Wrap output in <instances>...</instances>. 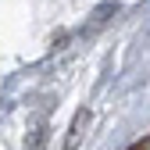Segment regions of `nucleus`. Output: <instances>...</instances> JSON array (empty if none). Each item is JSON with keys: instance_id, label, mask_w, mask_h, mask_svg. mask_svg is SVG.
<instances>
[{"instance_id": "f257e3e1", "label": "nucleus", "mask_w": 150, "mask_h": 150, "mask_svg": "<svg viewBox=\"0 0 150 150\" xmlns=\"http://www.w3.org/2000/svg\"><path fill=\"white\" fill-rule=\"evenodd\" d=\"M89 111L86 107H79L75 111V118H71V125H68V136H64V150H79V143H82V129L89 125Z\"/></svg>"}, {"instance_id": "f03ea898", "label": "nucleus", "mask_w": 150, "mask_h": 150, "mask_svg": "<svg viewBox=\"0 0 150 150\" xmlns=\"http://www.w3.org/2000/svg\"><path fill=\"white\" fill-rule=\"evenodd\" d=\"M129 150H150V136H139V139L129 146Z\"/></svg>"}]
</instances>
